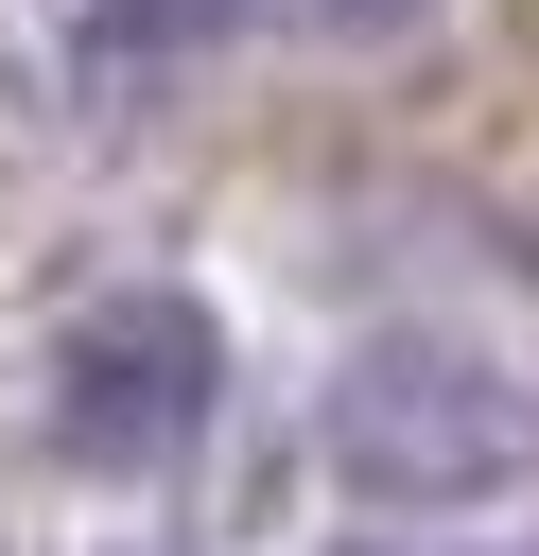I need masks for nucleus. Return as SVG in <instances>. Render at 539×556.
I'll use <instances>...</instances> for the list:
<instances>
[{"label": "nucleus", "instance_id": "obj_1", "mask_svg": "<svg viewBox=\"0 0 539 556\" xmlns=\"http://www.w3.org/2000/svg\"><path fill=\"white\" fill-rule=\"evenodd\" d=\"M209 400H226V330H209L191 278H104V295H70V313L35 330V365H17V434H35L70 486H156V469L209 434Z\"/></svg>", "mask_w": 539, "mask_h": 556}, {"label": "nucleus", "instance_id": "obj_2", "mask_svg": "<svg viewBox=\"0 0 539 556\" xmlns=\"http://www.w3.org/2000/svg\"><path fill=\"white\" fill-rule=\"evenodd\" d=\"M313 434H330V486H365V504H487L539 469V382L469 330H365L330 365Z\"/></svg>", "mask_w": 539, "mask_h": 556}, {"label": "nucleus", "instance_id": "obj_3", "mask_svg": "<svg viewBox=\"0 0 539 556\" xmlns=\"http://www.w3.org/2000/svg\"><path fill=\"white\" fill-rule=\"evenodd\" d=\"M226 17H243V0H87V17H70V70H87V87H156V70H191Z\"/></svg>", "mask_w": 539, "mask_h": 556}, {"label": "nucleus", "instance_id": "obj_4", "mask_svg": "<svg viewBox=\"0 0 539 556\" xmlns=\"http://www.w3.org/2000/svg\"><path fill=\"white\" fill-rule=\"evenodd\" d=\"M278 17H296L313 52H400V35L435 17V0H278Z\"/></svg>", "mask_w": 539, "mask_h": 556}, {"label": "nucleus", "instance_id": "obj_5", "mask_svg": "<svg viewBox=\"0 0 539 556\" xmlns=\"http://www.w3.org/2000/svg\"><path fill=\"white\" fill-rule=\"evenodd\" d=\"M365 556H417V539H365Z\"/></svg>", "mask_w": 539, "mask_h": 556}]
</instances>
